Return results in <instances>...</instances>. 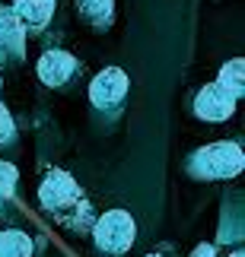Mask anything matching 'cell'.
<instances>
[{"label": "cell", "mask_w": 245, "mask_h": 257, "mask_svg": "<svg viewBox=\"0 0 245 257\" xmlns=\"http://www.w3.org/2000/svg\"><path fill=\"white\" fill-rule=\"evenodd\" d=\"M245 165V156L236 143H210L191 156L188 169L204 178V181H223V178H236Z\"/></svg>", "instance_id": "6da1fadb"}, {"label": "cell", "mask_w": 245, "mask_h": 257, "mask_svg": "<svg viewBox=\"0 0 245 257\" xmlns=\"http://www.w3.org/2000/svg\"><path fill=\"white\" fill-rule=\"evenodd\" d=\"M134 238H137V225H134V216L127 210H109L93 225V241L102 254L118 257L124 251H131Z\"/></svg>", "instance_id": "7a4b0ae2"}, {"label": "cell", "mask_w": 245, "mask_h": 257, "mask_svg": "<svg viewBox=\"0 0 245 257\" xmlns=\"http://www.w3.org/2000/svg\"><path fill=\"white\" fill-rule=\"evenodd\" d=\"M80 184L73 181L67 172L61 169H48L45 178H42V184H38V200H42V206L48 213H54V216H64L67 210H73V206H80Z\"/></svg>", "instance_id": "3957f363"}, {"label": "cell", "mask_w": 245, "mask_h": 257, "mask_svg": "<svg viewBox=\"0 0 245 257\" xmlns=\"http://www.w3.org/2000/svg\"><path fill=\"white\" fill-rule=\"evenodd\" d=\"M127 89H131V80H127L121 67H105L90 83V102L96 108H102V111H112V108H118L124 102Z\"/></svg>", "instance_id": "277c9868"}, {"label": "cell", "mask_w": 245, "mask_h": 257, "mask_svg": "<svg viewBox=\"0 0 245 257\" xmlns=\"http://www.w3.org/2000/svg\"><path fill=\"white\" fill-rule=\"evenodd\" d=\"M236 102H239V98L232 95L226 86L210 83V86H204L201 92H198V98H194V114H198L201 121L220 124V121H226V117H232Z\"/></svg>", "instance_id": "5b68a950"}, {"label": "cell", "mask_w": 245, "mask_h": 257, "mask_svg": "<svg viewBox=\"0 0 245 257\" xmlns=\"http://www.w3.org/2000/svg\"><path fill=\"white\" fill-rule=\"evenodd\" d=\"M76 57L73 54H67V51H45L42 57H38V64H35V73H38V80H42L45 86H64L70 76L76 73Z\"/></svg>", "instance_id": "8992f818"}, {"label": "cell", "mask_w": 245, "mask_h": 257, "mask_svg": "<svg viewBox=\"0 0 245 257\" xmlns=\"http://www.w3.org/2000/svg\"><path fill=\"white\" fill-rule=\"evenodd\" d=\"M26 48V26L13 7H0V57H19Z\"/></svg>", "instance_id": "52a82bcc"}, {"label": "cell", "mask_w": 245, "mask_h": 257, "mask_svg": "<svg viewBox=\"0 0 245 257\" xmlns=\"http://www.w3.org/2000/svg\"><path fill=\"white\" fill-rule=\"evenodd\" d=\"M13 13L19 16L23 26L42 29L54 16V0H13Z\"/></svg>", "instance_id": "ba28073f"}, {"label": "cell", "mask_w": 245, "mask_h": 257, "mask_svg": "<svg viewBox=\"0 0 245 257\" xmlns=\"http://www.w3.org/2000/svg\"><path fill=\"white\" fill-rule=\"evenodd\" d=\"M76 10H80V16H83L90 26L105 29V26L112 23L115 0H76Z\"/></svg>", "instance_id": "9c48e42d"}, {"label": "cell", "mask_w": 245, "mask_h": 257, "mask_svg": "<svg viewBox=\"0 0 245 257\" xmlns=\"http://www.w3.org/2000/svg\"><path fill=\"white\" fill-rule=\"evenodd\" d=\"M0 257H32V238L19 229H0Z\"/></svg>", "instance_id": "30bf717a"}, {"label": "cell", "mask_w": 245, "mask_h": 257, "mask_svg": "<svg viewBox=\"0 0 245 257\" xmlns=\"http://www.w3.org/2000/svg\"><path fill=\"white\" fill-rule=\"evenodd\" d=\"M245 64H242V57H232L229 64H223V70H220V86H226L236 98H242V92H245Z\"/></svg>", "instance_id": "8fae6325"}, {"label": "cell", "mask_w": 245, "mask_h": 257, "mask_svg": "<svg viewBox=\"0 0 245 257\" xmlns=\"http://www.w3.org/2000/svg\"><path fill=\"white\" fill-rule=\"evenodd\" d=\"M16 181H19V172L13 162H0V203L10 200L16 191Z\"/></svg>", "instance_id": "7c38bea8"}, {"label": "cell", "mask_w": 245, "mask_h": 257, "mask_svg": "<svg viewBox=\"0 0 245 257\" xmlns=\"http://www.w3.org/2000/svg\"><path fill=\"white\" fill-rule=\"evenodd\" d=\"M13 134H16V124H13V114L7 111V105L0 102V143H7V140H13Z\"/></svg>", "instance_id": "4fadbf2b"}, {"label": "cell", "mask_w": 245, "mask_h": 257, "mask_svg": "<svg viewBox=\"0 0 245 257\" xmlns=\"http://www.w3.org/2000/svg\"><path fill=\"white\" fill-rule=\"evenodd\" d=\"M194 257H210V248L204 244V248H198V251H194Z\"/></svg>", "instance_id": "5bb4252c"}, {"label": "cell", "mask_w": 245, "mask_h": 257, "mask_svg": "<svg viewBox=\"0 0 245 257\" xmlns=\"http://www.w3.org/2000/svg\"><path fill=\"white\" fill-rule=\"evenodd\" d=\"M229 257H242V251H232V254H229Z\"/></svg>", "instance_id": "9a60e30c"}, {"label": "cell", "mask_w": 245, "mask_h": 257, "mask_svg": "<svg viewBox=\"0 0 245 257\" xmlns=\"http://www.w3.org/2000/svg\"><path fill=\"white\" fill-rule=\"evenodd\" d=\"M146 257H162V254H146Z\"/></svg>", "instance_id": "2e32d148"}, {"label": "cell", "mask_w": 245, "mask_h": 257, "mask_svg": "<svg viewBox=\"0 0 245 257\" xmlns=\"http://www.w3.org/2000/svg\"><path fill=\"white\" fill-rule=\"evenodd\" d=\"M0 86H4V80H0Z\"/></svg>", "instance_id": "e0dca14e"}]
</instances>
